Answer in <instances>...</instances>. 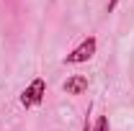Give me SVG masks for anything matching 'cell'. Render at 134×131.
Masks as SVG:
<instances>
[{
    "mask_svg": "<svg viewBox=\"0 0 134 131\" xmlns=\"http://www.w3.org/2000/svg\"><path fill=\"white\" fill-rule=\"evenodd\" d=\"M90 131H111V123H108V116H98V121L93 123Z\"/></svg>",
    "mask_w": 134,
    "mask_h": 131,
    "instance_id": "4",
    "label": "cell"
},
{
    "mask_svg": "<svg viewBox=\"0 0 134 131\" xmlns=\"http://www.w3.org/2000/svg\"><path fill=\"white\" fill-rule=\"evenodd\" d=\"M88 116H90V105H88V113H85V123H83V131H90V129H93V126H90V118H88Z\"/></svg>",
    "mask_w": 134,
    "mask_h": 131,
    "instance_id": "5",
    "label": "cell"
},
{
    "mask_svg": "<svg viewBox=\"0 0 134 131\" xmlns=\"http://www.w3.org/2000/svg\"><path fill=\"white\" fill-rule=\"evenodd\" d=\"M44 95H47V82L41 80V77H36V80L21 93V105H23V108H34V105H39V103L44 100Z\"/></svg>",
    "mask_w": 134,
    "mask_h": 131,
    "instance_id": "2",
    "label": "cell"
},
{
    "mask_svg": "<svg viewBox=\"0 0 134 131\" xmlns=\"http://www.w3.org/2000/svg\"><path fill=\"white\" fill-rule=\"evenodd\" d=\"M62 90H65L67 95H83L85 90H88V77L85 75H72V77L65 80Z\"/></svg>",
    "mask_w": 134,
    "mask_h": 131,
    "instance_id": "3",
    "label": "cell"
},
{
    "mask_svg": "<svg viewBox=\"0 0 134 131\" xmlns=\"http://www.w3.org/2000/svg\"><path fill=\"white\" fill-rule=\"evenodd\" d=\"M96 49H98L96 36H88V39H83V41L65 57V64H83V62H88V59H93Z\"/></svg>",
    "mask_w": 134,
    "mask_h": 131,
    "instance_id": "1",
    "label": "cell"
},
{
    "mask_svg": "<svg viewBox=\"0 0 134 131\" xmlns=\"http://www.w3.org/2000/svg\"><path fill=\"white\" fill-rule=\"evenodd\" d=\"M116 5H119V0H108V5H106V10H108V13H114V10H116Z\"/></svg>",
    "mask_w": 134,
    "mask_h": 131,
    "instance_id": "6",
    "label": "cell"
}]
</instances>
